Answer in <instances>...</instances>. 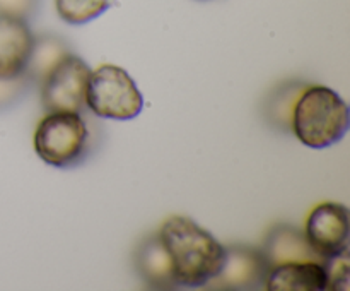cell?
<instances>
[{
	"label": "cell",
	"instance_id": "1",
	"mask_svg": "<svg viewBox=\"0 0 350 291\" xmlns=\"http://www.w3.org/2000/svg\"><path fill=\"white\" fill-rule=\"evenodd\" d=\"M157 235L170 255L176 288L207 286L221 273L226 246L193 219L171 216Z\"/></svg>",
	"mask_w": 350,
	"mask_h": 291
},
{
	"label": "cell",
	"instance_id": "2",
	"mask_svg": "<svg viewBox=\"0 0 350 291\" xmlns=\"http://www.w3.org/2000/svg\"><path fill=\"white\" fill-rule=\"evenodd\" d=\"M291 129L311 149L330 147L347 132L349 106L327 86H306L294 105Z\"/></svg>",
	"mask_w": 350,
	"mask_h": 291
},
{
	"label": "cell",
	"instance_id": "3",
	"mask_svg": "<svg viewBox=\"0 0 350 291\" xmlns=\"http://www.w3.org/2000/svg\"><path fill=\"white\" fill-rule=\"evenodd\" d=\"M34 151L44 163L70 168L81 163L89 149V129L81 113H46L34 130Z\"/></svg>",
	"mask_w": 350,
	"mask_h": 291
},
{
	"label": "cell",
	"instance_id": "4",
	"mask_svg": "<svg viewBox=\"0 0 350 291\" xmlns=\"http://www.w3.org/2000/svg\"><path fill=\"white\" fill-rule=\"evenodd\" d=\"M85 106L101 118L132 120L142 112L144 98L125 68L103 64L91 72Z\"/></svg>",
	"mask_w": 350,
	"mask_h": 291
},
{
	"label": "cell",
	"instance_id": "5",
	"mask_svg": "<svg viewBox=\"0 0 350 291\" xmlns=\"http://www.w3.org/2000/svg\"><path fill=\"white\" fill-rule=\"evenodd\" d=\"M91 72L89 65L77 55L68 53L62 58L41 82V103L46 113H81L85 108V91Z\"/></svg>",
	"mask_w": 350,
	"mask_h": 291
},
{
	"label": "cell",
	"instance_id": "6",
	"mask_svg": "<svg viewBox=\"0 0 350 291\" xmlns=\"http://www.w3.org/2000/svg\"><path fill=\"white\" fill-rule=\"evenodd\" d=\"M304 235L323 260L344 252L349 249V209L338 202H321L308 216Z\"/></svg>",
	"mask_w": 350,
	"mask_h": 291
},
{
	"label": "cell",
	"instance_id": "7",
	"mask_svg": "<svg viewBox=\"0 0 350 291\" xmlns=\"http://www.w3.org/2000/svg\"><path fill=\"white\" fill-rule=\"evenodd\" d=\"M269 264L260 250L250 246H229L221 273L211 281V286L222 290H248L258 288L265 281Z\"/></svg>",
	"mask_w": 350,
	"mask_h": 291
},
{
	"label": "cell",
	"instance_id": "8",
	"mask_svg": "<svg viewBox=\"0 0 350 291\" xmlns=\"http://www.w3.org/2000/svg\"><path fill=\"white\" fill-rule=\"evenodd\" d=\"M34 36L24 19L0 16V79L23 75Z\"/></svg>",
	"mask_w": 350,
	"mask_h": 291
},
{
	"label": "cell",
	"instance_id": "9",
	"mask_svg": "<svg viewBox=\"0 0 350 291\" xmlns=\"http://www.w3.org/2000/svg\"><path fill=\"white\" fill-rule=\"evenodd\" d=\"M263 288L270 291H327L323 262L299 260L270 267Z\"/></svg>",
	"mask_w": 350,
	"mask_h": 291
},
{
	"label": "cell",
	"instance_id": "10",
	"mask_svg": "<svg viewBox=\"0 0 350 291\" xmlns=\"http://www.w3.org/2000/svg\"><path fill=\"white\" fill-rule=\"evenodd\" d=\"M269 267L286 262H299V260H317L323 262L320 255L308 242L306 235L294 226H275L267 238L262 250Z\"/></svg>",
	"mask_w": 350,
	"mask_h": 291
},
{
	"label": "cell",
	"instance_id": "11",
	"mask_svg": "<svg viewBox=\"0 0 350 291\" xmlns=\"http://www.w3.org/2000/svg\"><path fill=\"white\" fill-rule=\"evenodd\" d=\"M137 269L144 279L154 288H176L173 267L167 252L161 243L159 235L149 236L140 243L135 255Z\"/></svg>",
	"mask_w": 350,
	"mask_h": 291
},
{
	"label": "cell",
	"instance_id": "12",
	"mask_svg": "<svg viewBox=\"0 0 350 291\" xmlns=\"http://www.w3.org/2000/svg\"><path fill=\"white\" fill-rule=\"evenodd\" d=\"M68 53L70 51H68L67 45L60 38L50 36V34L34 38L29 60H27L24 74H26L29 81L43 82L44 77L57 67L58 62L67 57Z\"/></svg>",
	"mask_w": 350,
	"mask_h": 291
},
{
	"label": "cell",
	"instance_id": "13",
	"mask_svg": "<svg viewBox=\"0 0 350 291\" xmlns=\"http://www.w3.org/2000/svg\"><path fill=\"white\" fill-rule=\"evenodd\" d=\"M113 0H55V9L62 21L72 26L91 23L109 9Z\"/></svg>",
	"mask_w": 350,
	"mask_h": 291
},
{
	"label": "cell",
	"instance_id": "14",
	"mask_svg": "<svg viewBox=\"0 0 350 291\" xmlns=\"http://www.w3.org/2000/svg\"><path fill=\"white\" fill-rule=\"evenodd\" d=\"M306 86L301 84H289L284 86L280 91H277L272 96L269 103V120L272 123H277L282 129H289L291 120H293V110L296 105L297 98L303 92Z\"/></svg>",
	"mask_w": 350,
	"mask_h": 291
},
{
	"label": "cell",
	"instance_id": "15",
	"mask_svg": "<svg viewBox=\"0 0 350 291\" xmlns=\"http://www.w3.org/2000/svg\"><path fill=\"white\" fill-rule=\"evenodd\" d=\"M325 273H327V291H347L350 281V260L349 249L328 257L323 260Z\"/></svg>",
	"mask_w": 350,
	"mask_h": 291
},
{
	"label": "cell",
	"instance_id": "16",
	"mask_svg": "<svg viewBox=\"0 0 350 291\" xmlns=\"http://www.w3.org/2000/svg\"><path fill=\"white\" fill-rule=\"evenodd\" d=\"M38 9V0H0V16L27 21Z\"/></svg>",
	"mask_w": 350,
	"mask_h": 291
},
{
	"label": "cell",
	"instance_id": "17",
	"mask_svg": "<svg viewBox=\"0 0 350 291\" xmlns=\"http://www.w3.org/2000/svg\"><path fill=\"white\" fill-rule=\"evenodd\" d=\"M27 82L29 79L26 77V74L12 79H0V106L10 105L26 89Z\"/></svg>",
	"mask_w": 350,
	"mask_h": 291
}]
</instances>
